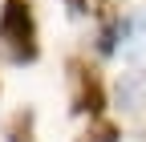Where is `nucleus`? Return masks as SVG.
Wrapping results in <instances>:
<instances>
[{"mask_svg": "<svg viewBox=\"0 0 146 142\" xmlns=\"http://www.w3.org/2000/svg\"><path fill=\"white\" fill-rule=\"evenodd\" d=\"M118 106L122 110H146V73H126L118 81Z\"/></svg>", "mask_w": 146, "mask_h": 142, "instance_id": "4", "label": "nucleus"}, {"mask_svg": "<svg viewBox=\"0 0 146 142\" xmlns=\"http://www.w3.org/2000/svg\"><path fill=\"white\" fill-rule=\"evenodd\" d=\"M122 25L126 21H118V16H106V25H102V37H98V49L106 53H118V41H122Z\"/></svg>", "mask_w": 146, "mask_h": 142, "instance_id": "6", "label": "nucleus"}, {"mask_svg": "<svg viewBox=\"0 0 146 142\" xmlns=\"http://www.w3.org/2000/svg\"><path fill=\"white\" fill-rule=\"evenodd\" d=\"M122 57L126 61H146V16L122 25Z\"/></svg>", "mask_w": 146, "mask_h": 142, "instance_id": "3", "label": "nucleus"}, {"mask_svg": "<svg viewBox=\"0 0 146 142\" xmlns=\"http://www.w3.org/2000/svg\"><path fill=\"white\" fill-rule=\"evenodd\" d=\"M0 53L12 65H33L41 45H36V16L29 0H4L0 4Z\"/></svg>", "mask_w": 146, "mask_h": 142, "instance_id": "1", "label": "nucleus"}, {"mask_svg": "<svg viewBox=\"0 0 146 142\" xmlns=\"http://www.w3.org/2000/svg\"><path fill=\"white\" fill-rule=\"evenodd\" d=\"M118 138H122V130L114 126V122H106V118H102V122H94V126H89L77 142H118Z\"/></svg>", "mask_w": 146, "mask_h": 142, "instance_id": "7", "label": "nucleus"}, {"mask_svg": "<svg viewBox=\"0 0 146 142\" xmlns=\"http://www.w3.org/2000/svg\"><path fill=\"white\" fill-rule=\"evenodd\" d=\"M69 85H73V98H69V110L73 114H89L98 118L106 110V90H102V77L89 69L81 57H69Z\"/></svg>", "mask_w": 146, "mask_h": 142, "instance_id": "2", "label": "nucleus"}, {"mask_svg": "<svg viewBox=\"0 0 146 142\" xmlns=\"http://www.w3.org/2000/svg\"><path fill=\"white\" fill-rule=\"evenodd\" d=\"M36 114L29 110V106H25V110H16L12 118H8V126H4V142H36Z\"/></svg>", "mask_w": 146, "mask_h": 142, "instance_id": "5", "label": "nucleus"}, {"mask_svg": "<svg viewBox=\"0 0 146 142\" xmlns=\"http://www.w3.org/2000/svg\"><path fill=\"white\" fill-rule=\"evenodd\" d=\"M65 4H69V12H73V16H81V12H89V0H65Z\"/></svg>", "mask_w": 146, "mask_h": 142, "instance_id": "8", "label": "nucleus"}]
</instances>
